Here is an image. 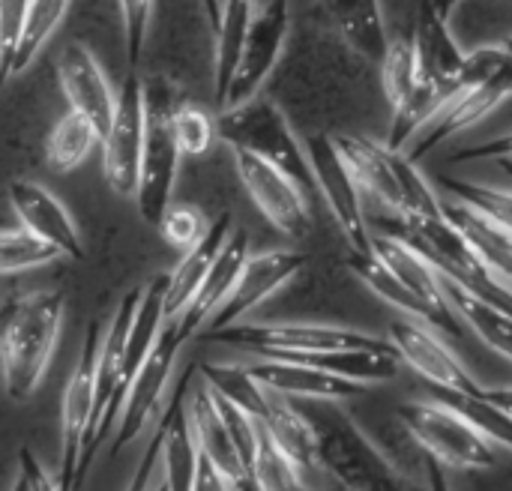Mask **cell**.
I'll return each mask as SVG.
<instances>
[{"label":"cell","instance_id":"1","mask_svg":"<svg viewBox=\"0 0 512 491\" xmlns=\"http://www.w3.org/2000/svg\"><path fill=\"white\" fill-rule=\"evenodd\" d=\"M66 312L63 291H36L12 297L3 306V384L12 402H27L42 384Z\"/></svg>","mask_w":512,"mask_h":491},{"label":"cell","instance_id":"2","mask_svg":"<svg viewBox=\"0 0 512 491\" xmlns=\"http://www.w3.org/2000/svg\"><path fill=\"white\" fill-rule=\"evenodd\" d=\"M303 417L309 420L318 444V468L348 491H420L408 483L378 447L354 426V420L330 402H306Z\"/></svg>","mask_w":512,"mask_h":491},{"label":"cell","instance_id":"3","mask_svg":"<svg viewBox=\"0 0 512 491\" xmlns=\"http://www.w3.org/2000/svg\"><path fill=\"white\" fill-rule=\"evenodd\" d=\"M512 96V36L498 45H483L468 51L465 69L459 75L456 96L447 108L426 126V132L411 144V159L420 162L444 141L483 123L498 105Z\"/></svg>","mask_w":512,"mask_h":491},{"label":"cell","instance_id":"4","mask_svg":"<svg viewBox=\"0 0 512 491\" xmlns=\"http://www.w3.org/2000/svg\"><path fill=\"white\" fill-rule=\"evenodd\" d=\"M342 156L348 159L354 177L369 189L393 216L405 219H438L444 216V201L432 183L420 174L417 162L405 150H393L387 141L342 132L336 135Z\"/></svg>","mask_w":512,"mask_h":491},{"label":"cell","instance_id":"5","mask_svg":"<svg viewBox=\"0 0 512 491\" xmlns=\"http://www.w3.org/2000/svg\"><path fill=\"white\" fill-rule=\"evenodd\" d=\"M216 123H219V141H225L231 150L255 153L270 165H276L279 171H285L288 177H294L306 192L309 189L318 192L306 141L294 135L285 111L270 96L258 93L255 99L237 108L219 111Z\"/></svg>","mask_w":512,"mask_h":491},{"label":"cell","instance_id":"6","mask_svg":"<svg viewBox=\"0 0 512 491\" xmlns=\"http://www.w3.org/2000/svg\"><path fill=\"white\" fill-rule=\"evenodd\" d=\"M207 342L261 354L264 360H288L324 351H381L390 348L384 339L324 324H234L207 333Z\"/></svg>","mask_w":512,"mask_h":491},{"label":"cell","instance_id":"7","mask_svg":"<svg viewBox=\"0 0 512 491\" xmlns=\"http://www.w3.org/2000/svg\"><path fill=\"white\" fill-rule=\"evenodd\" d=\"M177 102L168 87L147 81V144L141 159V183L135 192L138 213L147 225L159 228L165 213L171 210V195L180 174L183 150L174 135V114Z\"/></svg>","mask_w":512,"mask_h":491},{"label":"cell","instance_id":"8","mask_svg":"<svg viewBox=\"0 0 512 491\" xmlns=\"http://www.w3.org/2000/svg\"><path fill=\"white\" fill-rule=\"evenodd\" d=\"M408 435L444 468L483 471L495 465L492 441L444 402H408L399 408Z\"/></svg>","mask_w":512,"mask_h":491},{"label":"cell","instance_id":"9","mask_svg":"<svg viewBox=\"0 0 512 491\" xmlns=\"http://www.w3.org/2000/svg\"><path fill=\"white\" fill-rule=\"evenodd\" d=\"M306 153H309V162H312L315 189L321 192L336 228L348 240V249L354 255L372 252L375 237L369 234L366 213H363V195H360L363 186L354 177L348 159L342 156V150L336 144V135H327V132L309 135L306 138Z\"/></svg>","mask_w":512,"mask_h":491},{"label":"cell","instance_id":"10","mask_svg":"<svg viewBox=\"0 0 512 491\" xmlns=\"http://www.w3.org/2000/svg\"><path fill=\"white\" fill-rule=\"evenodd\" d=\"M102 144V171L111 192L135 198L141 183V159L147 144V81L135 69L120 84V105Z\"/></svg>","mask_w":512,"mask_h":491},{"label":"cell","instance_id":"11","mask_svg":"<svg viewBox=\"0 0 512 491\" xmlns=\"http://www.w3.org/2000/svg\"><path fill=\"white\" fill-rule=\"evenodd\" d=\"M102 339L99 327L90 324L84 345H81V357L66 381V393H63V408H60V474L57 483L63 491H72L75 486V474L81 465V453H84V441L90 435L93 426V411H96V369H99V351H102Z\"/></svg>","mask_w":512,"mask_h":491},{"label":"cell","instance_id":"12","mask_svg":"<svg viewBox=\"0 0 512 491\" xmlns=\"http://www.w3.org/2000/svg\"><path fill=\"white\" fill-rule=\"evenodd\" d=\"M234 156V171L240 183L246 186L249 198L255 201L258 213L288 240H303L312 228V213L306 204V189L270 165L267 159L246 153V150H231Z\"/></svg>","mask_w":512,"mask_h":491},{"label":"cell","instance_id":"13","mask_svg":"<svg viewBox=\"0 0 512 491\" xmlns=\"http://www.w3.org/2000/svg\"><path fill=\"white\" fill-rule=\"evenodd\" d=\"M288 6L291 3H279V0H267V3L258 6L255 21L249 27V36H246L240 69L234 75V84L228 90V99H225L222 111L237 108V105L255 99L261 84L270 78V72L282 60L285 42H288V33H291V12H288Z\"/></svg>","mask_w":512,"mask_h":491},{"label":"cell","instance_id":"14","mask_svg":"<svg viewBox=\"0 0 512 491\" xmlns=\"http://www.w3.org/2000/svg\"><path fill=\"white\" fill-rule=\"evenodd\" d=\"M390 345L408 363L420 378H426L435 390L447 393H465V396H483L486 390L471 378V372L462 366V360L438 339V333L429 324L414 321H393L390 324Z\"/></svg>","mask_w":512,"mask_h":491},{"label":"cell","instance_id":"15","mask_svg":"<svg viewBox=\"0 0 512 491\" xmlns=\"http://www.w3.org/2000/svg\"><path fill=\"white\" fill-rule=\"evenodd\" d=\"M57 81L69 111L87 117L96 126L99 138H105L120 105V90L111 87L96 54L81 42L63 48V54L57 57Z\"/></svg>","mask_w":512,"mask_h":491},{"label":"cell","instance_id":"16","mask_svg":"<svg viewBox=\"0 0 512 491\" xmlns=\"http://www.w3.org/2000/svg\"><path fill=\"white\" fill-rule=\"evenodd\" d=\"M303 267H306V255L294 252V249H270V252H261V255H249V261H246V267H243L231 297L210 318V330L207 333H216V330L240 324L243 315H249L264 300H270L291 279H297Z\"/></svg>","mask_w":512,"mask_h":491},{"label":"cell","instance_id":"17","mask_svg":"<svg viewBox=\"0 0 512 491\" xmlns=\"http://www.w3.org/2000/svg\"><path fill=\"white\" fill-rule=\"evenodd\" d=\"M180 345L183 342H180V333H177V321H168L159 342H156V348H153V354L147 357L144 369L138 372V378L129 387V396H126V405H123V414H120V423H117L114 453L120 447L132 444L144 432V426L153 420V414L159 411L168 378L174 372V360H177Z\"/></svg>","mask_w":512,"mask_h":491},{"label":"cell","instance_id":"18","mask_svg":"<svg viewBox=\"0 0 512 491\" xmlns=\"http://www.w3.org/2000/svg\"><path fill=\"white\" fill-rule=\"evenodd\" d=\"M411 36H414V45H417L420 81L441 90L447 96V102H450L456 96L459 75H462L465 60H468V51H462L459 39L453 36L450 18H444L438 9H432L429 3L420 0Z\"/></svg>","mask_w":512,"mask_h":491},{"label":"cell","instance_id":"19","mask_svg":"<svg viewBox=\"0 0 512 491\" xmlns=\"http://www.w3.org/2000/svg\"><path fill=\"white\" fill-rule=\"evenodd\" d=\"M9 204L27 231L48 240L51 246H57L66 258H75V261L84 258V243H81L75 219L60 204V198L51 195L42 183L12 180L9 183Z\"/></svg>","mask_w":512,"mask_h":491},{"label":"cell","instance_id":"20","mask_svg":"<svg viewBox=\"0 0 512 491\" xmlns=\"http://www.w3.org/2000/svg\"><path fill=\"white\" fill-rule=\"evenodd\" d=\"M189 420H192V432L198 441V450L204 459H210L237 491H258L252 471L246 468L228 423L213 399V390L207 384H195L192 396H189Z\"/></svg>","mask_w":512,"mask_h":491},{"label":"cell","instance_id":"21","mask_svg":"<svg viewBox=\"0 0 512 491\" xmlns=\"http://www.w3.org/2000/svg\"><path fill=\"white\" fill-rule=\"evenodd\" d=\"M189 381L192 375L174 390L165 414H162V483L168 491H195L198 480V465H201V450L192 432V420H189Z\"/></svg>","mask_w":512,"mask_h":491},{"label":"cell","instance_id":"22","mask_svg":"<svg viewBox=\"0 0 512 491\" xmlns=\"http://www.w3.org/2000/svg\"><path fill=\"white\" fill-rule=\"evenodd\" d=\"M318 12L357 57L372 63L384 60L393 39L387 36L381 0H318Z\"/></svg>","mask_w":512,"mask_h":491},{"label":"cell","instance_id":"23","mask_svg":"<svg viewBox=\"0 0 512 491\" xmlns=\"http://www.w3.org/2000/svg\"><path fill=\"white\" fill-rule=\"evenodd\" d=\"M249 372L270 393L303 399V402H336V399H351V396L366 393L363 384L345 381L339 375H330V372H321L315 366H303L294 360H264L252 366Z\"/></svg>","mask_w":512,"mask_h":491},{"label":"cell","instance_id":"24","mask_svg":"<svg viewBox=\"0 0 512 491\" xmlns=\"http://www.w3.org/2000/svg\"><path fill=\"white\" fill-rule=\"evenodd\" d=\"M249 261V234L243 228H234L228 243L222 246L210 276L204 279L201 291L195 294V300L189 303V309L177 318V333L180 342H186L201 324H210V318L222 309V303L231 297L243 267Z\"/></svg>","mask_w":512,"mask_h":491},{"label":"cell","instance_id":"25","mask_svg":"<svg viewBox=\"0 0 512 491\" xmlns=\"http://www.w3.org/2000/svg\"><path fill=\"white\" fill-rule=\"evenodd\" d=\"M231 231H234L231 228V213H219L210 222L207 237L198 246H192L189 252H183L180 264L168 273L171 276V282H168V300H165V318L168 321H177L189 309V303L201 291L204 279L210 276V270H213L222 246L228 243Z\"/></svg>","mask_w":512,"mask_h":491},{"label":"cell","instance_id":"26","mask_svg":"<svg viewBox=\"0 0 512 491\" xmlns=\"http://www.w3.org/2000/svg\"><path fill=\"white\" fill-rule=\"evenodd\" d=\"M447 219L459 228V234L468 240V246L477 252V258L512 288V234L501 228L486 213L462 204V201H444Z\"/></svg>","mask_w":512,"mask_h":491},{"label":"cell","instance_id":"27","mask_svg":"<svg viewBox=\"0 0 512 491\" xmlns=\"http://www.w3.org/2000/svg\"><path fill=\"white\" fill-rule=\"evenodd\" d=\"M255 0H225L222 9V24L213 33L216 36V75H213V87H216V105L222 111L228 90L234 84V75L240 69L243 60V48H246V36L249 27L255 21Z\"/></svg>","mask_w":512,"mask_h":491},{"label":"cell","instance_id":"28","mask_svg":"<svg viewBox=\"0 0 512 491\" xmlns=\"http://www.w3.org/2000/svg\"><path fill=\"white\" fill-rule=\"evenodd\" d=\"M441 276V273H438ZM441 285H444V294H447V300L453 303V309L459 312V318L465 321V324H471L474 327V333L492 348V351H498L501 357H507L512 360V318L504 312V309H498L495 303H489V300H483V297H477L474 291H468L465 285H459L456 279H450V276H441Z\"/></svg>","mask_w":512,"mask_h":491},{"label":"cell","instance_id":"29","mask_svg":"<svg viewBox=\"0 0 512 491\" xmlns=\"http://www.w3.org/2000/svg\"><path fill=\"white\" fill-rule=\"evenodd\" d=\"M258 423L273 435V441L303 468H318V444H315V432L309 426V420L303 417L300 408L279 402L276 393H270L264 414L258 417Z\"/></svg>","mask_w":512,"mask_h":491},{"label":"cell","instance_id":"30","mask_svg":"<svg viewBox=\"0 0 512 491\" xmlns=\"http://www.w3.org/2000/svg\"><path fill=\"white\" fill-rule=\"evenodd\" d=\"M72 9V0H30L27 18H24V30L18 39V48L12 54V63L3 75V81L21 75L48 45V39L57 33V27L63 24L66 12Z\"/></svg>","mask_w":512,"mask_h":491},{"label":"cell","instance_id":"31","mask_svg":"<svg viewBox=\"0 0 512 491\" xmlns=\"http://www.w3.org/2000/svg\"><path fill=\"white\" fill-rule=\"evenodd\" d=\"M96 141H102L96 126L78 111H66L63 117H57V123L48 132L45 159L57 174H69L90 156Z\"/></svg>","mask_w":512,"mask_h":491},{"label":"cell","instance_id":"32","mask_svg":"<svg viewBox=\"0 0 512 491\" xmlns=\"http://www.w3.org/2000/svg\"><path fill=\"white\" fill-rule=\"evenodd\" d=\"M381 84H384V96L393 111L414 96V90L420 84V60H417V45H414L411 33L390 42V48L381 60Z\"/></svg>","mask_w":512,"mask_h":491},{"label":"cell","instance_id":"33","mask_svg":"<svg viewBox=\"0 0 512 491\" xmlns=\"http://www.w3.org/2000/svg\"><path fill=\"white\" fill-rule=\"evenodd\" d=\"M435 399L450 405L453 411H459L465 420H471L492 444H501V447L512 450V414L504 411L498 402H492L486 393L483 396H465V393L435 390Z\"/></svg>","mask_w":512,"mask_h":491},{"label":"cell","instance_id":"34","mask_svg":"<svg viewBox=\"0 0 512 491\" xmlns=\"http://www.w3.org/2000/svg\"><path fill=\"white\" fill-rule=\"evenodd\" d=\"M255 486L258 491H306L300 483V465L273 441V435L261 423L255 453Z\"/></svg>","mask_w":512,"mask_h":491},{"label":"cell","instance_id":"35","mask_svg":"<svg viewBox=\"0 0 512 491\" xmlns=\"http://www.w3.org/2000/svg\"><path fill=\"white\" fill-rule=\"evenodd\" d=\"M57 258H63V252L57 246H51L48 240L36 237L33 231H27L24 225L21 228H6L3 237H0V270L6 276L51 264Z\"/></svg>","mask_w":512,"mask_h":491},{"label":"cell","instance_id":"36","mask_svg":"<svg viewBox=\"0 0 512 491\" xmlns=\"http://www.w3.org/2000/svg\"><path fill=\"white\" fill-rule=\"evenodd\" d=\"M438 183L462 204L486 213L489 219H495L501 228H507L512 234V192L510 189H498V186H486V183H471L462 177H438Z\"/></svg>","mask_w":512,"mask_h":491},{"label":"cell","instance_id":"37","mask_svg":"<svg viewBox=\"0 0 512 491\" xmlns=\"http://www.w3.org/2000/svg\"><path fill=\"white\" fill-rule=\"evenodd\" d=\"M171 123H174V135H177L183 156H204L219 138L216 117H210L201 105H192V102H177Z\"/></svg>","mask_w":512,"mask_h":491},{"label":"cell","instance_id":"38","mask_svg":"<svg viewBox=\"0 0 512 491\" xmlns=\"http://www.w3.org/2000/svg\"><path fill=\"white\" fill-rule=\"evenodd\" d=\"M207 231H210V222L204 219V213L198 207H189V204H177V207L171 204V210L165 213V219L159 225V234L183 252L198 246L207 237Z\"/></svg>","mask_w":512,"mask_h":491},{"label":"cell","instance_id":"39","mask_svg":"<svg viewBox=\"0 0 512 491\" xmlns=\"http://www.w3.org/2000/svg\"><path fill=\"white\" fill-rule=\"evenodd\" d=\"M153 6H156V0H117L129 69H138V63L144 57V42H147V30H150Z\"/></svg>","mask_w":512,"mask_h":491},{"label":"cell","instance_id":"40","mask_svg":"<svg viewBox=\"0 0 512 491\" xmlns=\"http://www.w3.org/2000/svg\"><path fill=\"white\" fill-rule=\"evenodd\" d=\"M27 9H30V0H0V66H3V75L12 63V54L18 48V39H21V30H24V18H27Z\"/></svg>","mask_w":512,"mask_h":491},{"label":"cell","instance_id":"41","mask_svg":"<svg viewBox=\"0 0 512 491\" xmlns=\"http://www.w3.org/2000/svg\"><path fill=\"white\" fill-rule=\"evenodd\" d=\"M450 162H512V129L450 153Z\"/></svg>","mask_w":512,"mask_h":491},{"label":"cell","instance_id":"42","mask_svg":"<svg viewBox=\"0 0 512 491\" xmlns=\"http://www.w3.org/2000/svg\"><path fill=\"white\" fill-rule=\"evenodd\" d=\"M162 441H165V435H162V426H159V429L153 432V438L147 441V450H144V456H141V462H138V468H135L129 486L123 491H147L150 477H153V468L162 462Z\"/></svg>","mask_w":512,"mask_h":491},{"label":"cell","instance_id":"43","mask_svg":"<svg viewBox=\"0 0 512 491\" xmlns=\"http://www.w3.org/2000/svg\"><path fill=\"white\" fill-rule=\"evenodd\" d=\"M18 474L24 477L27 483V491H63L60 483L51 480V474L42 468V462L30 453V450H18Z\"/></svg>","mask_w":512,"mask_h":491},{"label":"cell","instance_id":"44","mask_svg":"<svg viewBox=\"0 0 512 491\" xmlns=\"http://www.w3.org/2000/svg\"><path fill=\"white\" fill-rule=\"evenodd\" d=\"M195 491H237L231 486V480L210 462L201 456V465H198V480H195Z\"/></svg>","mask_w":512,"mask_h":491},{"label":"cell","instance_id":"45","mask_svg":"<svg viewBox=\"0 0 512 491\" xmlns=\"http://www.w3.org/2000/svg\"><path fill=\"white\" fill-rule=\"evenodd\" d=\"M201 3V9H204V15H207V21H210V27H213V33L219 30V24H222V9H225V0H198Z\"/></svg>","mask_w":512,"mask_h":491},{"label":"cell","instance_id":"46","mask_svg":"<svg viewBox=\"0 0 512 491\" xmlns=\"http://www.w3.org/2000/svg\"><path fill=\"white\" fill-rule=\"evenodd\" d=\"M429 491H453L450 489V480L444 474V468L438 462L429 465Z\"/></svg>","mask_w":512,"mask_h":491},{"label":"cell","instance_id":"47","mask_svg":"<svg viewBox=\"0 0 512 491\" xmlns=\"http://www.w3.org/2000/svg\"><path fill=\"white\" fill-rule=\"evenodd\" d=\"M486 396H489L492 402H498L504 411H510L512 414V390H486Z\"/></svg>","mask_w":512,"mask_h":491},{"label":"cell","instance_id":"48","mask_svg":"<svg viewBox=\"0 0 512 491\" xmlns=\"http://www.w3.org/2000/svg\"><path fill=\"white\" fill-rule=\"evenodd\" d=\"M423 3H429V6H432V9H438L444 18H450V15H453V9H456L462 0H423Z\"/></svg>","mask_w":512,"mask_h":491},{"label":"cell","instance_id":"49","mask_svg":"<svg viewBox=\"0 0 512 491\" xmlns=\"http://www.w3.org/2000/svg\"><path fill=\"white\" fill-rule=\"evenodd\" d=\"M12 491H27V483H24V477H21V474L15 477V486H12Z\"/></svg>","mask_w":512,"mask_h":491},{"label":"cell","instance_id":"50","mask_svg":"<svg viewBox=\"0 0 512 491\" xmlns=\"http://www.w3.org/2000/svg\"><path fill=\"white\" fill-rule=\"evenodd\" d=\"M501 165L507 168V174H510V177H512V162H501Z\"/></svg>","mask_w":512,"mask_h":491},{"label":"cell","instance_id":"51","mask_svg":"<svg viewBox=\"0 0 512 491\" xmlns=\"http://www.w3.org/2000/svg\"><path fill=\"white\" fill-rule=\"evenodd\" d=\"M156 491H168V486H165V483H162V486H159V489Z\"/></svg>","mask_w":512,"mask_h":491},{"label":"cell","instance_id":"52","mask_svg":"<svg viewBox=\"0 0 512 491\" xmlns=\"http://www.w3.org/2000/svg\"><path fill=\"white\" fill-rule=\"evenodd\" d=\"M279 3H291V0H279Z\"/></svg>","mask_w":512,"mask_h":491},{"label":"cell","instance_id":"53","mask_svg":"<svg viewBox=\"0 0 512 491\" xmlns=\"http://www.w3.org/2000/svg\"><path fill=\"white\" fill-rule=\"evenodd\" d=\"M336 491H348V489H339V486H336Z\"/></svg>","mask_w":512,"mask_h":491}]
</instances>
